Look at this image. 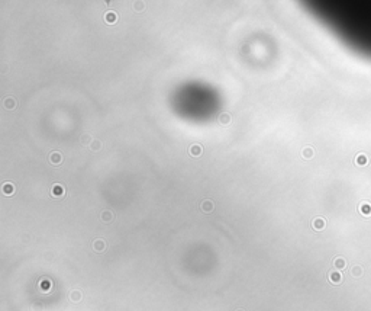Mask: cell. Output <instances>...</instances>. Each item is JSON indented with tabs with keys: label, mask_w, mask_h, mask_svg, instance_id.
Returning a JSON list of instances; mask_svg holds the SVG:
<instances>
[{
	"label": "cell",
	"mask_w": 371,
	"mask_h": 311,
	"mask_svg": "<svg viewBox=\"0 0 371 311\" xmlns=\"http://www.w3.org/2000/svg\"><path fill=\"white\" fill-rule=\"evenodd\" d=\"M236 311H244V310H236Z\"/></svg>",
	"instance_id": "obj_20"
},
{
	"label": "cell",
	"mask_w": 371,
	"mask_h": 311,
	"mask_svg": "<svg viewBox=\"0 0 371 311\" xmlns=\"http://www.w3.org/2000/svg\"><path fill=\"white\" fill-rule=\"evenodd\" d=\"M219 122L222 125H229L231 124V115L229 114H220Z\"/></svg>",
	"instance_id": "obj_12"
},
{
	"label": "cell",
	"mask_w": 371,
	"mask_h": 311,
	"mask_svg": "<svg viewBox=\"0 0 371 311\" xmlns=\"http://www.w3.org/2000/svg\"><path fill=\"white\" fill-rule=\"evenodd\" d=\"M313 228H315V230H322V228H325V220H323V218H315V220H313Z\"/></svg>",
	"instance_id": "obj_9"
},
{
	"label": "cell",
	"mask_w": 371,
	"mask_h": 311,
	"mask_svg": "<svg viewBox=\"0 0 371 311\" xmlns=\"http://www.w3.org/2000/svg\"><path fill=\"white\" fill-rule=\"evenodd\" d=\"M93 249H94L97 253L104 252V249H106V242H104V240H101V239L94 240V242H93Z\"/></svg>",
	"instance_id": "obj_7"
},
{
	"label": "cell",
	"mask_w": 371,
	"mask_h": 311,
	"mask_svg": "<svg viewBox=\"0 0 371 311\" xmlns=\"http://www.w3.org/2000/svg\"><path fill=\"white\" fill-rule=\"evenodd\" d=\"M51 195H52L54 198H63V196L65 195L64 186H63V185H58V183L52 185V188H51Z\"/></svg>",
	"instance_id": "obj_1"
},
{
	"label": "cell",
	"mask_w": 371,
	"mask_h": 311,
	"mask_svg": "<svg viewBox=\"0 0 371 311\" xmlns=\"http://www.w3.org/2000/svg\"><path fill=\"white\" fill-rule=\"evenodd\" d=\"M103 19H104V22L106 23H116L118 22V13H115V12H112V10H109V12H106L104 13V16H103Z\"/></svg>",
	"instance_id": "obj_5"
},
{
	"label": "cell",
	"mask_w": 371,
	"mask_h": 311,
	"mask_svg": "<svg viewBox=\"0 0 371 311\" xmlns=\"http://www.w3.org/2000/svg\"><path fill=\"white\" fill-rule=\"evenodd\" d=\"M213 208H215V205H213V202H212L210 199H206V201L202 202V209L204 212H212Z\"/></svg>",
	"instance_id": "obj_8"
},
{
	"label": "cell",
	"mask_w": 371,
	"mask_h": 311,
	"mask_svg": "<svg viewBox=\"0 0 371 311\" xmlns=\"http://www.w3.org/2000/svg\"><path fill=\"white\" fill-rule=\"evenodd\" d=\"M101 220H103L104 223H110V221L113 220V214H112L110 211H103V212H101Z\"/></svg>",
	"instance_id": "obj_13"
},
{
	"label": "cell",
	"mask_w": 371,
	"mask_h": 311,
	"mask_svg": "<svg viewBox=\"0 0 371 311\" xmlns=\"http://www.w3.org/2000/svg\"><path fill=\"white\" fill-rule=\"evenodd\" d=\"M93 140L94 138H91L88 134H84V135H81V138H80V142L83 144V145H90L91 142H93Z\"/></svg>",
	"instance_id": "obj_14"
},
{
	"label": "cell",
	"mask_w": 371,
	"mask_h": 311,
	"mask_svg": "<svg viewBox=\"0 0 371 311\" xmlns=\"http://www.w3.org/2000/svg\"><path fill=\"white\" fill-rule=\"evenodd\" d=\"M81 298H83V294H81L80 291H73V292H70V299L74 301V302H78Z\"/></svg>",
	"instance_id": "obj_11"
},
{
	"label": "cell",
	"mask_w": 371,
	"mask_h": 311,
	"mask_svg": "<svg viewBox=\"0 0 371 311\" xmlns=\"http://www.w3.org/2000/svg\"><path fill=\"white\" fill-rule=\"evenodd\" d=\"M331 281H332V282H339V281H341L339 273H331Z\"/></svg>",
	"instance_id": "obj_18"
},
{
	"label": "cell",
	"mask_w": 371,
	"mask_h": 311,
	"mask_svg": "<svg viewBox=\"0 0 371 311\" xmlns=\"http://www.w3.org/2000/svg\"><path fill=\"white\" fill-rule=\"evenodd\" d=\"M134 6H135V10H144V9H145V7H144L145 4H144L142 1H135Z\"/></svg>",
	"instance_id": "obj_17"
},
{
	"label": "cell",
	"mask_w": 371,
	"mask_h": 311,
	"mask_svg": "<svg viewBox=\"0 0 371 311\" xmlns=\"http://www.w3.org/2000/svg\"><path fill=\"white\" fill-rule=\"evenodd\" d=\"M50 161H51V164H54V166L61 164L63 163V154L60 151H52L50 154Z\"/></svg>",
	"instance_id": "obj_3"
},
{
	"label": "cell",
	"mask_w": 371,
	"mask_h": 311,
	"mask_svg": "<svg viewBox=\"0 0 371 311\" xmlns=\"http://www.w3.org/2000/svg\"><path fill=\"white\" fill-rule=\"evenodd\" d=\"M188 153L191 157H199V156H202L203 153V147L200 144H193L190 148H188Z\"/></svg>",
	"instance_id": "obj_6"
},
{
	"label": "cell",
	"mask_w": 371,
	"mask_h": 311,
	"mask_svg": "<svg viewBox=\"0 0 371 311\" xmlns=\"http://www.w3.org/2000/svg\"><path fill=\"white\" fill-rule=\"evenodd\" d=\"M4 108L9 109V111H10V109H15V108H16V101H15L13 98H7V99L4 101Z\"/></svg>",
	"instance_id": "obj_10"
},
{
	"label": "cell",
	"mask_w": 371,
	"mask_h": 311,
	"mask_svg": "<svg viewBox=\"0 0 371 311\" xmlns=\"http://www.w3.org/2000/svg\"><path fill=\"white\" fill-rule=\"evenodd\" d=\"M51 288H52V282H51L50 279L44 278V279L39 281V289H41L42 292H50Z\"/></svg>",
	"instance_id": "obj_4"
},
{
	"label": "cell",
	"mask_w": 371,
	"mask_h": 311,
	"mask_svg": "<svg viewBox=\"0 0 371 311\" xmlns=\"http://www.w3.org/2000/svg\"><path fill=\"white\" fill-rule=\"evenodd\" d=\"M15 185L13 183H10V182H4L3 185H1V192H3V195H6V196H12V195H15Z\"/></svg>",
	"instance_id": "obj_2"
},
{
	"label": "cell",
	"mask_w": 371,
	"mask_h": 311,
	"mask_svg": "<svg viewBox=\"0 0 371 311\" xmlns=\"http://www.w3.org/2000/svg\"><path fill=\"white\" fill-rule=\"evenodd\" d=\"M302 156H303L304 158H310V157L313 156V150H312L310 147H306L303 151H302Z\"/></svg>",
	"instance_id": "obj_16"
},
{
	"label": "cell",
	"mask_w": 371,
	"mask_h": 311,
	"mask_svg": "<svg viewBox=\"0 0 371 311\" xmlns=\"http://www.w3.org/2000/svg\"><path fill=\"white\" fill-rule=\"evenodd\" d=\"M335 263H336V266H338V268H344V265H345V263H344V260H342V259H338L336 262H335Z\"/></svg>",
	"instance_id": "obj_19"
},
{
	"label": "cell",
	"mask_w": 371,
	"mask_h": 311,
	"mask_svg": "<svg viewBox=\"0 0 371 311\" xmlns=\"http://www.w3.org/2000/svg\"><path fill=\"white\" fill-rule=\"evenodd\" d=\"M100 147H101V141L100 140H93V142L90 144V148L93 150V151H99L100 150Z\"/></svg>",
	"instance_id": "obj_15"
}]
</instances>
